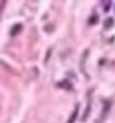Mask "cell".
Here are the masks:
<instances>
[{
	"label": "cell",
	"mask_w": 115,
	"mask_h": 123,
	"mask_svg": "<svg viewBox=\"0 0 115 123\" xmlns=\"http://www.w3.org/2000/svg\"><path fill=\"white\" fill-rule=\"evenodd\" d=\"M77 110H78V108L77 107L75 111H74V113H73V115L70 117L69 118V120H68V123H74L75 122V120L77 119Z\"/></svg>",
	"instance_id": "3957f363"
},
{
	"label": "cell",
	"mask_w": 115,
	"mask_h": 123,
	"mask_svg": "<svg viewBox=\"0 0 115 123\" xmlns=\"http://www.w3.org/2000/svg\"><path fill=\"white\" fill-rule=\"evenodd\" d=\"M21 30V25L20 24H17L13 27V29L11 30V35H17L18 32Z\"/></svg>",
	"instance_id": "6da1fadb"
},
{
	"label": "cell",
	"mask_w": 115,
	"mask_h": 123,
	"mask_svg": "<svg viewBox=\"0 0 115 123\" xmlns=\"http://www.w3.org/2000/svg\"><path fill=\"white\" fill-rule=\"evenodd\" d=\"M112 25H113V19L111 18H107V19L105 20V22H104V27H105L106 29H110Z\"/></svg>",
	"instance_id": "7a4b0ae2"
}]
</instances>
